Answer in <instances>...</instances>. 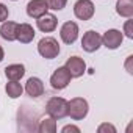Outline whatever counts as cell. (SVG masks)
<instances>
[{"label":"cell","mask_w":133,"mask_h":133,"mask_svg":"<svg viewBox=\"0 0 133 133\" xmlns=\"http://www.w3.org/2000/svg\"><path fill=\"white\" fill-rule=\"evenodd\" d=\"M25 91L30 97H39L44 94V83L41 78L38 77H31L27 80V85H25Z\"/></svg>","instance_id":"cell-12"},{"label":"cell","mask_w":133,"mask_h":133,"mask_svg":"<svg viewBox=\"0 0 133 133\" xmlns=\"http://www.w3.org/2000/svg\"><path fill=\"white\" fill-rule=\"evenodd\" d=\"M116 13L121 17H131L133 16V0H117Z\"/></svg>","instance_id":"cell-16"},{"label":"cell","mask_w":133,"mask_h":133,"mask_svg":"<svg viewBox=\"0 0 133 133\" xmlns=\"http://www.w3.org/2000/svg\"><path fill=\"white\" fill-rule=\"evenodd\" d=\"M17 27L19 24L16 22H3L2 27H0V36H2L5 41H16L17 39Z\"/></svg>","instance_id":"cell-13"},{"label":"cell","mask_w":133,"mask_h":133,"mask_svg":"<svg viewBox=\"0 0 133 133\" xmlns=\"http://www.w3.org/2000/svg\"><path fill=\"white\" fill-rule=\"evenodd\" d=\"M124 33L127 38L133 39V21H127L125 25H124Z\"/></svg>","instance_id":"cell-20"},{"label":"cell","mask_w":133,"mask_h":133,"mask_svg":"<svg viewBox=\"0 0 133 133\" xmlns=\"http://www.w3.org/2000/svg\"><path fill=\"white\" fill-rule=\"evenodd\" d=\"M63 133H69V131H75V133H80V128L78 127H75V125H66V127H63V130H61Z\"/></svg>","instance_id":"cell-23"},{"label":"cell","mask_w":133,"mask_h":133,"mask_svg":"<svg viewBox=\"0 0 133 133\" xmlns=\"http://www.w3.org/2000/svg\"><path fill=\"white\" fill-rule=\"evenodd\" d=\"M38 130L41 133H55L56 131V119L47 117V119L41 121V125L38 127Z\"/></svg>","instance_id":"cell-18"},{"label":"cell","mask_w":133,"mask_h":133,"mask_svg":"<svg viewBox=\"0 0 133 133\" xmlns=\"http://www.w3.org/2000/svg\"><path fill=\"white\" fill-rule=\"evenodd\" d=\"M64 68L69 71V74L72 75V78H78V77H82L85 74L86 64H85L83 58H80V56H71L68 61H66Z\"/></svg>","instance_id":"cell-8"},{"label":"cell","mask_w":133,"mask_h":133,"mask_svg":"<svg viewBox=\"0 0 133 133\" xmlns=\"http://www.w3.org/2000/svg\"><path fill=\"white\" fill-rule=\"evenodd\" d=\"M99 133H105V131H110V133H116V127L111 125V124H100L99 128H97Z\"/></svg>","instance_id":"cell-21"},{"label":"cell","mask_w":133,"mask_h":133,"mask_svg":"<svg viewBox=\"0 0 133 133\" xmlns=\"http://www.w3.org/2000/svg\"><path fill=\"white\" fill-rule=\"evenodd\" d=\"M47 5H49V10H55V11H59L66 6L68 0H45Z\"/></svg>","instance_id":"cell-19"},{"label":"cell","mask_w":133,"mask_h":133,"mask_svg":"<svg viewBox=\"0 0 133 133\" xmlns=\"http://www.w3.org/2000/svg\"><path fill=\"white\" fill-rule=\"evenodd\" d=\"M71 78H72V75H71L69 71L63 66V68H58V69L52 74V77H50V85H52L53 89H64L66 86L71 83Z\"/></svg>","instance_id":"cell-4"},{"label":"cell","mask_w":133,"mask_h":133,"mask_svg":"<svg viewBox=\"0 0 133 133\" xmlns=\"http://www.w3.org/2000/svg\"><path fill=\"white\" fill-rule=\"evenodd\" d=\"M8 14H10L8 8H6L3 3H0V22H5V21L8 19Z\"/></svg>","instance_id":"cell-22"},{"label":"cell","mask_w":133,"mask_h":133,"mask_svg":"<svg viewBox=\"0 0 133 133\" xmlns=\"http://www.w3.org/2000/svg\"><path fill=\"white\" fill-rule=\"evenodd\" d=\"M100 45H102V36L97 31L89 30V31H86L83 35V38H82V47H83L85 52L92 53V52L99 50Z\"/></svg>","instance_id":"cell-6"},{"label":"cell","mask_w":133,"mask_h":133,"mask_svg":"<svg viewBox=\"0 0 133 133\" xmlns=\"http://www.w3.org/2000/svg\"><path fill=\"white\" fill-rule=\"evenodd\" d=\"M49 11V5L45 0H30L27 5V14L33 19H39Z\"/></svg>","instance_id":"cell-10"},{"label":"cell","mask_w":133,"mask_h":133,"mask_svg":"<svg viewBox=\"0 0 133 133\" xmlns=\"http://www.w3.org/2000/svg\"><path fill=\"white\" fill-rule=\"evenodd\" d=\"M38 52L42 58H47V59H53L58 56L59 53V44L55 38H42L39 42H38Z\"/></svg>","instance_id":"cell-3"},{"label":"cell","mask_w":133,"mask_h":133,"mask_svg":"<svg viewBox=\"0 0 133 133\" xmlns=\"http://www.w3.org/2000/svg\"><path fill=\"white\" fill-rule=\"evenodd\" d=\"M45 111L53 119H63L68 116V100L63 97H52L45 105Z\"/></svg>","instance_id":"cell-2"},{"label":"cell","mask_w":133,"mask_h":133,"mask_svg":"<svg viewBox=\"0 0 133 133\" xmlns=\"http://www.w3.org/2000/svg\"><path fill=\"white\" fill-rule=\"evenodd\" d=\"M5 91H6V94H8L11 99H17V97L22 96L24 88H22L21 83H17V82H14V80H10V83H6V86H5Z\"/></svg>","instance_id":"cell-17"},{"label":"cell","mask_w":133,"mask_h":133,"mask_svg":"<svg viewBox=\"0 0 133 133\" xmlns=\"http://www.w3.org/2000/svg\"><path fill=\"white\" fill-rule=\"evenodd\" d=\"M122 39H124V35H122L119 30L111 28V30H108V31H105V33H103V36H102V44H103L107 49L114 50V49L121 47Z\"/></svg>","instance_id":"cell-9"},{"label":"cell","mask_w":133,"mask_h":133,"mask_svg":"<svg viewBox=\"0 0 133 133\" xmlns=\"http://www.w3.org/2000/svg\"><path fill=\"white\" fill-rule=\"evenodd\" d=\"M59 36H61L64 44H74L78 38V25L72 21L64 22L61 30H59Z\"/></svg>","instance_id":"cell-7"},{"label":"cell","mask_w":133,"mask_h":133,"mask_svg":"<svg viewBox=\"0 0 133 133\" xmlns=\"http://www.w3.org/2000/svg\"><path fill=\"white\" fill-rule=\"evenodd\" d=\"M36 25H38V28H39L41 31H44V33H50V31H53V30L56 28L58 21H56V17H55L53 14L45 13L44 16H41L39 19H36Z\"/></svg>","instance_id":"cell-11"},{"label":"cell","mask_w":133,"mask_h":133,"mask_svg":"<svg viewBox=\"0 0 133 133\" xmlns=\"http://www.w3.org/2000/svg\"><path fill=\"white\" fill-rule=\"evenodd\" d=\"M3 58H5V52H3V47L0 45V63L3 61Z\"/></svg>","instance_id":"cell-24"},{"label":"cell","mask_w":133,"mask_h":133,"mask_svg":"<svg viewBox=\"0 0 133 133\" xmlns=\"http://www.w3.org/2000/svg\"><path fill=\"white\" fill-rule=\"evenodd\" d=\"M13 2H16V0H13Z\"/></svg>","instance_id":"cell-25"},{"label":"cell","mask_w":133,"mask_h":133,"mask_svg":"<svg viewBox=\"0 0 133 133\" xmlns=\"http://www.w3.org/2000/svg\"><path fill=\"white\" fill-rule=\"evenodd\" d=\"M74 14L80 21H89L94 16V3L91 0H77L74 5Z\"/></svg>","instance_id":"cell-5"},{"label":"cell","mask_w":133,"mask_h":133,"mask_svg":"<svg viewBox=\"0 0 133 133\" xmlns=\"http://www.w3.org/2000/svg\"><path fill=\"white\" fill-rule=\"evenodd\" d=\"M35 38V30L30 24H21L17 27V41L22 44H30Z\"/></svg>","instance_id":"cell-14"},{"label":"cell","mask_w":133,"mask_h":133,"mask_svg":"<svg viewBox=\"0 0 133 133\" xmlns=\"http://www.w3.org/2000/svg\"><path fill=\"white\" fill-rule=\"evenodd\" d=\"M5 75L8 80H14L19 82L24 75H25V68L24 64H10L5 68Z\"/></svg>","instance_id":"cell-15"},{"label":"cell","mask_w":133,"mask_h":133,"mask_svg":"<svg viewBox=\"0 0 133 133\" xmlns=\"http://www.w3.org/2000/svg\"><path fill=\"white\" fill-rule=\"evenodd\" d=\"M89 111V105L83 97H75L71 102H68V116L74 121H82L86 117Z\"/></svg>","instance_id":"cell-1"}]
</instances>
